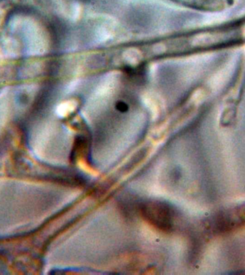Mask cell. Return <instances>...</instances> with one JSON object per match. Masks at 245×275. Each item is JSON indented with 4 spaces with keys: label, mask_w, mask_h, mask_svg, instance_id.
<instances>
[{
    "label": "cell",
    "mask_w": 245,
    "mask_h": 275,
    "mask_svg": "<svg viewBox=\"0 0 245 275\" xmlns=\"http://www.w3.org/2000/svg\"><path fill=\"white\" fill-rule=\"evenodd\" d=\"M142 217L157 229L169 232L173 228L174 214L172 207L161 201H148L140 205Z\"/></svg>",
    "instance_id": "6da1fadb"
},
{
    "label": "cell",
    "mask_w": 245,
    "mask_h": 275,
    "mask_svg": "<svg viewBox=\"0 0 245 275\" xmlns=\"http://www.w3.org/2000/svg\"><path fill=\"white\" fill-rule=\"evenodd\" d=\"M118 110H120L122 112H125L128 110V107L125 104H124L123 103H119V105H117Z\"/></svg>",
    "instance_id": "7a4b0ae2"
}]
</instances>
